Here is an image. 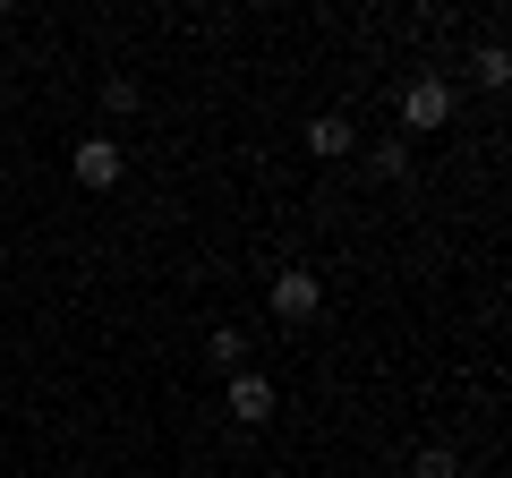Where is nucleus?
<instances>
[{"instance_id":"nucleus-1","label":"nucleus","mask_w":512,"mask_h":478,"mask_svg":"<svg viewBox=\"0 0 512 478\" xmlns=\"http://www.w3.org/2000/svg\"><path fill=\"white\" fill-rule=\"evenodd\" d=\"M265 308H274L282 333L316 325V316H325V274H316V265H274V274H265Z\"/></svg>"},{"instance_id":"nucleus-9","label":"nucleus","mask_w":512,"mask_h":478,"mask_svg":"<svg viewBox=\"0 0 512 478\" xmlns=\"http://www.w3.org/2000/svg\"><path fill=\"white\" fill-rule=\"evenodd\" d=\"M410 478H461V444H444V436L410 444Z\"/></svg>"},{"instance_id":"nucleus-3","label":"nucleus","mask_w":512,"mask_h":478,"mask_svg":"<svg viewBox=\"0 0 512 478\" xmlns=\"http://www.w3.org/2000/svg\"><path fill=\"white\" fill-rule=\"evenodd\" d=\"M69 180L86 188V197H111V188L128 180V146L120 137H77L69 146Z\"/></svg>"},{"instance_id":"nucleus-4","label":"nucleus","mask_w":512,"mask_h":478,"mask_svg":"<svg viewBox=\"0 0 512 478\" xmlns=\"http://www.w3.org/2000/svg\"><path fill=\"white\" fill-rule=\"evenodd\" d=\"M222 410H231L239 427H265L282 410V393H274V376H256V368H239L231 385H222Z\"/></svg>"},{"instance_id":"nucleus-5","label":"nucleus","mask_w":512,"mask_h":478,"mask_svg":"<svg viewBox=\"0 0 512 478\" xmlns=\"http://www.w3.org/2000/svg\"><path fill=\"white\" fill-rule=\"evenodd\" d=\"M299 146H308L316 163H350V154H359V129H350V111H308Z\"/></svg>"},{"instance_id":"nucleus-2","label":"nucleus","mask_w":512,"mask_h":478,"mask_svg":"<svg viewBox=\"0 0 512 478\" xmlns=\"http://www.w3.org/2000/svg\"><path fill=\"white\" fill-rule=\"evenodd\" d=\"M393 120H402V137L453 129V77H444V69H419V77L402 86V103H393Z\"/></svg>"},{"instance_id":"nucleus-6","label":"nucleus","mask_w":512,"mask_h":478,"mask_svg":"<svg viewBox=\"0 0 512 478\" xmlns=\"http://www.w3.org/2000/svg\"><path fill=\"white\" fill-rule=\"evenodd\" d=\"M410 171H419L410 137H376V146H367V163H359V180H367V188H410Z\"/></svg>"},{"instance_id":"nucleus-8","label":"nucleus","mask_w":512,"mask_h":478,"mask_svg":"<svg viewBox=\"0 0 512 478\" xmlns=\"http://www.w3.org/2000/svg\"><path fill=\"white\" fill-rule=\"evenodd\" d=\"M205 368H222V376H239V368H248V333H239L231 316H222V325L205 333Z\"/></svg>"},{"instance_id":"nucleus-10","label":"nucleus","mask_w":512,"mask_h":478,"mask_svg":"<svg viewBox=\"0 0 512 478\" xmlns=\"http://www.w3.org/2000/svg\"><path fill=\"white\" fill-rule=\"evenodd\" d=\"M94 94H103V111H111V120H128V111L146 103V86H137V77H128V69H111V77H103V86H94Z\"/></svg>"},{"instance_id":"nucleus-11","label":"nucleus","mask_w":512,"mask_h":478,"mask_svg":"<svg viewBox=\"0 0 512 478\" xmlns=\"http://www.w3.org/2000/svg\"><path fill=\"white\" fill-rule=\"evenodd\" d=\"M0 26H9V0H0Z\"/></svg>"},{"instance_id":"nucleus-7","label":"nucleus","mask_w":512,"mask_h":478,"mask_svg":"<svg viewBox=\"0 0 512 478\" xmlns=\"http://www.w3.org/2000/svg\"><path fill=\"white\" fill-rule=\"evenodd\" d=\"M470 77H478L487 94H504V77H512V52H504V35H495V26L478 35V52H470Z\"/></svg>"}]
</instances>
